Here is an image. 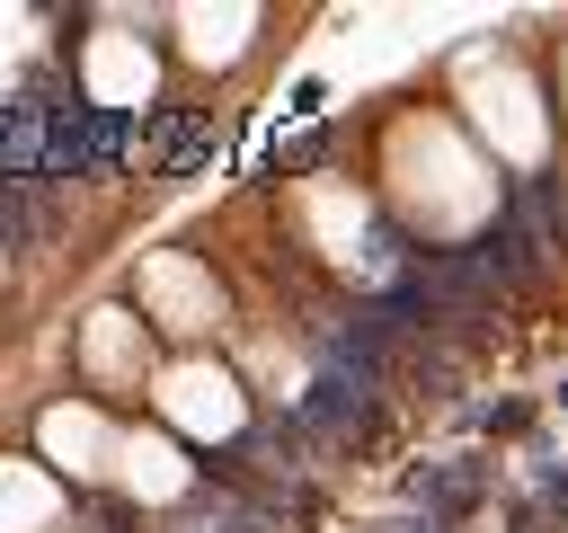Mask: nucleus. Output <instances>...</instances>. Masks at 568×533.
Masks as SVG:
<instances>
[{"label": "nucleus", "mask_w": 568, "mask_h": 533, "mask_svg": "<svg viewBox=\"0 0 568 533\" xmlns=\"http://www.w3.org/2000/svg\"><path fill=\"white\" fill-rule=\"evenodd\" d=\"M169 409L195 418V426H213V435L240 426V391H231V373H213V364H178V373H169Z\"/></svg>", "instance_id": "1"}, {"label": "nucleus", "mask_w": 568, "mask_h": 533, "mask_svg": "<svg viewBox=\"0 0 568 533\" xmlns=\"http://www.w3.org/2000/svg\"><path fill=\"white\" fill-rule=\"evenodd\" d=\"M44 453H53L62 471H106L98 453H115V435H106L98 409H44Z\"/></svg>", "instance_id": "2"}, {"label": "nucleus", "mask_w": 568, "mask_h": 533, "mask_svg": "<svg viewBox=\"0 0 568 533\" xmlns=\"http://www.w3.org/2000/svg\"><path fill=\"white\" fill-rule=\"evenodd\" d=\"M115 453H124V480H133V489H151V497H178V489L195 480V471H186V462H178L160 435H124Z\"/></svg>", "instance_id": "3"}, {"label": "nucleus", "mask_w": 568, "mask_h": 533, "mask_svg": "<svg viewBox=\"0 0 568 533\" xmlns=\"http://www.w3.org/2000/svg\"><path fill=\"white\" fill-rule=\"evenodd\" d=\"M44 515H53V489L27 462H0V533H36Z\"/></svg>", "instance_id": "4"}]
</instances>
